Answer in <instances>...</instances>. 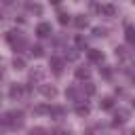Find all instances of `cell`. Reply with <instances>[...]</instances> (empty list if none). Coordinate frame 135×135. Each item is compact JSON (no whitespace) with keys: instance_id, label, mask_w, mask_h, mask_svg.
I'll return each instance as SVG.
<instances>
[{"instance_id":"obj_7","label":"cell","mask_w":135,"mask_h":135,"mask_svg":"<svg viewBox=\"0 0 135 135\" xmlns=\"http://www.w3.org/2000/svg\"><path fill=\"white\" fill-rule=\"evenodd\" d=\"M76 114L78 116H86L89 114V105H76Z\"/></svg>"},{"instance_id":"obj_9","label":"cell","mask_w":135,"mask_h":135,"mask_svg":"<svg viewBox=\"0 0 135 135\" xmlns=\"http://www.w3.org/2000/svg\"><path fill=\"white\" fill-rule=\"evenodd\" d=\"M127 40L135 42V27H127Z\"/></svg>"},{"instance_id":"obj_10","label":"cell","mask_w":135,"mask_h":135,"mask_svg":"<svg viewBox=\"0 0 135 135\" xmlns=\"http://www.w3.org/2000/svg\"><path fill=\"white\" fill-rule=\"evenodd\" d=\"M32 55H34V57H42V55H44L42 46H32Z\"/></svg>"},{"instance_id":"obj_19","label":"cell","mask_w":135,"mask_h":135,"mask_svg":"<svg viewBox=\"0 0 135 135\" xmlns=\"http://www.w3.org/2000/svg\"><path fill=\"white\" fill-rule=\"evenodd\" d=\"M51 2H53V4H59V2H61V0H51Z\"/></svg>"},{"instance_id":"obj_3","label":"cell","mask_w":135,"mask_h":135,"mask_svg":"<svg viewBox=\"0 0 135 135\" xmlns=\"http://www.w3.org/2000/svg\"><path fill=\"white\" fill-rule=\"evenodd\" d=\"M89 59H91V61H101V59H103V53L97 51V49H91V51H89Z\"/></svg>"},{"instance_id":"obj_8","label":"cell","mask_w":135,"mask_h":135,"mask_svg":"<svg viewBox=\"0 0 135 135\" xmlns=\"http://www.w3.org/2000/svg\"><path fill=\"white\" fill-rule=\"evenodd\" d=\"M40 91H42L46 97H53V95H55V89H53V86H40Z\"/></svg>"},{"instance_id":"obj_17","label":"cell","mask_w":135,"mask_h":135,"mask_svg":"<svg viewBox=\"0 0 135 135\" xmlns=\"http://www.w3.org/2000/svg\"><path fill=\"white\" fill-rule=\"evenodd\" d=\"M101 11H103V13H108V15H114V6H103Z\"/></svg>"},{"instance_id":"obj_12","label":"cell","mask_w":135,"mask_h":135,"mask_svg":"<svg viewBox=\"0 0 135 135\" xmlns=\"http://www.w3.org/2000/svg\"><path fill=\"white\" fill-rule=\"evenodd\" d=\"M13 65H15L17 70H23V65H25V63H23V59H21V57H15V61H13Z\"/></svg>"},{"instance_id":"obj_2","label":"cell","mask_w":135,"mask_h":135,"mask_svg":"<svg viewBox=\"0 0 135 135\" xmlns=\"http://www.w3.org/2000/svg\"><path fill=\"white\" fill-rule=\"evenodd\" d=\"M51 68H53L55 74H61V70H63V61H61L59 57H51Z\"/></svg>"},{"instance_id":"obj_15","label":"cell","mask_w":135,"mask_h":135,"mask_svg":"<svg viewBox=\"0 0 135 135\" xmlns=\"http://www.w3.org/2000/svg\"><path fill=\"white\" fill-rule=\"evenodd\" d=\"M19 93H21V89H19V86H13V89H11V97H17Z\"/></svg>"},{"instance_id":"obj_6","label":"cell","mask_w":135,"mask_h":135,"mask_svg":"<svg viewBox=\"0 0 135 135\" xmlns=\"http://www.w3.org/2000/svg\"><path fill=\"white\" fill-rule=\"evenodd\" d=\"M76 78H89V70L86 68H78L76 70Z\"/></svg>"},{"instance_id":"obj_20","label":"cell","mask_w":135,"mask_h":135,"mask_svg":"<svg viewBox=\"0 0 135 135\" xmlns=\"http://www.w3.org/2000/svg\"><path fill=\"white\" fill-rule=\"evenodd\" d=\"M0 19H2V13H0Z\"/></svg>"},{"instance_id":"obj_13","label":"cell","mask_w":135,"mask_h":135,"mask_svg":"<svg viewBox=\"0 0 135 135\" xmlns=\"http://www.w3.org/2000/svg\"><path fill=\"white\" fill-rule=\"evenodd\" d=\"M30 135H49V133H46L44 129H40V127H36V129H32V131H30Z\"/></svg>"},{"instance_id":"obj_11","label":"cell","mask_w":135,"mask_h":135,"mask_svg":"<svg viewBox=\"0 0 135 135\" xmlns=\"http://www.w3.org/2000/svg\"><path fill=\"white\" fill-rule=\"evenodd\" d=\"M68 21H70V15H68V13H59V23H61V25H65Z\"/></svg>"},{"instance_id":"obj_18","label":"cell","mask_w":135,"mask_h":135,"mask_svg":"<svg viewBox=\"0 0 135 135\" xmlns=\"http://www.w3.org/2000/svg\"><path fill=\"white\" fill-rule=\"evenodd\" d=\"M86 93L93 95V93H95V86H93V84H86Z\"/></svg>"},{"instance_id":"obj_14","label":"cell","mask_w":135,"mask_h":135,"mask_svg":"<svg viewBox=\"0 0 135 135\" xmlns=\"http://www.w3.org/2000/svg\"><path fill=\"white\" fill-rule=\"evenodd\" d=\"M76 44H78V49H84V46H86V40H84L82 36H78V38H76Z\"/></svg>"},{"instance_id":"obj_1","label":"cell","mask_w":135,"mask_h":135,"mask_svg":"<svg viewBox=\"0 0 135 135\" xmlns=\"http://www.w3.org/2000/svg\"><path fill=\"white\" fill-rule=\"evenodd\" d=\"M51 23H38V27H36V34L40 36V38H46V36H51Z\"/></svg>"},{"instance_id":"obj_21","label":"cell","mask_w":135,"mask_h":135,"mask_svg":"<svg viewBox=\"0 0 135 135\" xmlns=\"http://www.w3.org/2000/svg\"><path fill=\"white\" fill-rule=\"evenodd\" d=\"M133 2H135V0H133Z\"/></svg>"},{"instance_id":"obj_16","label":"cell","mask_w":135,"mask_h":135,"mask_svg":"<svg viewBox=\"0 0 135 135\" xmlns=\"http://www.w3.org/2000/svg\"><path fill=\"white\" fill-rule=\"evenodd\" d=\"M49 112H51V114H55V116H59V114H63V110H61V108H51Z\"/></svg>"},{"instance_id":"obj_4","label":"cell","mask_w":135,"mask_h":135,"mask_svg":"<svg viewBox=\"0 0 135 135\" xmlns=\"http://www.w3.org/2000/svg\"><path fill=\"white\" fill-rule=\"evenodd\" d=\"M112 105H114V99H112V97H103V99H101V108H103V110H110Z\"/></svg>"},{"instance_id":"obj_5","label":"cell","mask_w":135,"mask_h":135,"mask_svg":"<svg viewBox=\"0 0 135 135\" xmlns=\"http://www.w3.org/2000/svg\"><path fill=\"white\" fill-rule=\"evenodd\" d=\"M74 23H76V27H84V25H86V17H84V15H78Z\"/></svg>"}]
</instances>
